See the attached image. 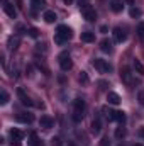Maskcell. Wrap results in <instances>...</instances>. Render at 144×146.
<instances>
[{"label": "cell", "mask_w": 144, "mask_h": 146, "mask_svg": "<svg viewBox=\"0 0 144 146\" xmlns=\"http://www.w3.org/2000/svg\"><path fill=\"white\" fill-rule=\"evenodd\" d=\"M124 136H126V127H122V124H120V126L115 129V138L120 139V138H124Z\"/></svg>", "instance_id": "obj_24"}, {"label": "cell", "mask_w": 144, "mask_h": 146, "mask_svg": "<svg viewBox=\"0 0 144 146\" xmlns=\"http://www.w3.org/2000/svg\"><path fill=\"white\" fill-rule=\"evenodd\" d=\"M31 2H32V3H37V2H41V0H31Z\"/></svg>", "instance_id": "obj_41"}, {"label": "cell", "mask_w": 144, "mask_h": 146, "mask_svg": "<svg viewBox=\"0 0 144 146\" xmlns=\"http://www.w3.org/2000/svg\"><path fill=\"white\" fill-rule=\"evenodd\" d=\"M42 19H44L48 24H53V22H56L58 15H56V12H54V10H44V14H42Z\"/></svg>", "instance_id": "obj_10"}, {"label": "cell", "mask_w": 144, "mask_h": 146, "mask_svg": "<svg viewBox=\"0 0 144 146\" xmlns=\"http://www.w3.org/2000/svg\"><path fill=\"white\" fill-rule=\"evenodd\" d=\"M10 136H12V139H22L24 138V133L14 127V129H10Z\"/></svg>", "instance_id": "obj_21"}, {"label": "cell", "mask_w": 144, "mask_h": 146, "mask_svg": "<svg viewBox=\"0 0 144 146\" xmlns=\"http://www.w3.org/2000/svg\"><path fill=\"white\" fill-rule=\"evenodd\" d=\"M112 36H114V41H115V42H124L126 37H127V34H126V31H124L122 27H115V29L112 31Z\"/></svg>", "instance_id": "obj_6"}, {"label": "cell", "mask_w": 144, "mask_h": 146, "mask_svg": "<svg viewBox=\"0 0 144 146\" xmlns=\"http://www.w3.org/2000/svg\"><path fill=\"white\" fill-rule=\"evenodd\" d=\"M59 66H61L63 72H70V70H71L73 68V61H71V58H70V54L63 53V54L59 56Z\"/></svg>", "instance_id": "obj_4"}, {"label": "cell", "mask_w": 144, "mask_h": 146, "mask_svg": "<svg viewBox=\"0 0 144 146\" xmlns=\"http://www.w3.org/2000/svg\"><path fill=\"white\" fill-rule=\"evenodd\" d=\"M100 129H102V122H100V119H98V117H95V119L92 121V131H93L95 134H98V133H100Z\"/></svg>", "instance_id": "obj_19"}, {"label": "cell", "mask_w": 144, "mask_h": 146, "mask_svg": "<svg viewBox=\"0 0 144 146\" xmlns=\"http://www.w3.org/2000/svg\"><path fill=\"white\" fill-rule=\"evenodd\" d=\"M137 99H139V102H141V104L144 106V92H143V90H141V92L137 94Z\"/></svg>", "instance_id": "obj_33"}, {"label": "cell", "mask_w": 144, "mask_h": 146, "mask_svg": "<svg viewBox=\"0 0 144 146\" xmlns=\"http://www.w3.org/2000/svg\"><path fill=\"white\" fill-rule=\"evenodd\" d=\"M134 146H143V145H141V143H136V145H134Z\"/></svg>", "instance_id": "obj_42"}, {"label": "cell", "mask_w": 144, "mask_h": 146, "mask_svg": "<svg viewBox=\"0 0 144 146\" xmlns=\"http://www.w3.org/2000/svg\"><path fill=\"white\" fill-rule=\"evenodd\" d=\"M83 17L88 21V22H93L95 19H97V12L93 10V9H90V10H87V12H83Z\"/></svg>", "instance_id": "obj_18"}, {"label": "cell", "mask_w": 144, "mask_h": 146, "mask_svg": "<svg viewBox=\"0 0 144 146\" xmlns=\"http://www.w3.org/2000/svg\"><path fill=\"white\" fill-rule=\"evenodd\" d=\"M107 100H108L110 106H119V104H120V97H119V94H115V92H108Z\"/></svg>", "instance_id": "obj_12"}, {"label": "cell", "mask_w": 144, "mask_h": 146, "mask_svg": "<svg viewBox=\"0 0 144 146\" xmlns=\"http://www.w3.org/2000/svg\"><path fill=\"white\" fill-rule=\"evenodd\" d=\"M73 119L76 121V122H80L81 119H83V112H85V100L83 99H76L75 102H73Z\"/></svg>", "instance_id": "obj_2"}, {"label": "cell", "mask_w": 144, "mask_h": 146, "mask_svg": "<svg viewBox=\"0 0 144 146\" xmlns=\"http://www.w3.org/2000/svg\"><path fill=\"white\" fill-rule=\"evenodd\" d=\"M53 124H54V119H53V117H49V115H41L39 126H41L42 129H49V127H53Z\"/></svg>", "instance_id": "obj_8"}, {"label": "cell", "mask_w": 144, "mask_h": 146, "mask_svg": "<svg viewBox=\"0 0 144 146\" xmlns=\"http://www.w3.org/2000/svg\"><path fill=\"white\" fill-rule=\"evenodd\" d=\"M102 112L105 114V117H107L108 121H115V112L110 109V107H104V109H102Z\"/></svg>", "instance_id": "obj_20"}, {"label": "cell", "mask_w": 144, "mask_h": 146, "mask_svg": "<svg viewBox=\"0 0 144 146\" xmlns=\"http://www.w3.org/2000/svg\"><path fill=\"white\" fill-rule=\"evenodd\" d=\"M141 15H143L141 9H137V7H132L131 9V17H141Z\"/></svg>", "instance_id": "obj_28"}, {"label": "cell", "mask_w": 144, "mask_h": 146, "mask_svg": "<svg viewBox=\"0 0 144 146\" xmlns=\"http://www.w3.org/2000/svg\"><path fill=\"white\" fill-rule=\"evenodd\" d=\"M51 146H61V139L59 138H53L51 139Z\"/></svg>", "instance_id": "obj_30"}, {"label": "cell", "mask_w": 144, "mask_h": 146, "mask_svg": "<svg viewBox=\"0 0 144 146\" xmlns=\"http://www.w3.org/2000/svg\"><path fill=\"white\" fill-rule=\"evenodd\" d=\"M120 76H122V80L126 82V83H132V73L129 68H124L122 73H120Z\"/></svg>", "instance_id": "obj_16"}, {"label": "cell", "mask_w": 144, "mask_h": 146, "mask_svg": "<svg viewBox=\"0 0 144 146\" xmlns=\"http://www.w3.org/2000/svg\"><path fill=\"white\" fill-rule=\"evenodd\" d=\"M3 12H5L10 19H15V17H17V10H15L14 3L9 2V0H3Z\"/></svg>", "instance_id": "obj_5"}, {"label": "cell", "mask_w": 144, "mask_h": 146, "mask_svg": "<svg viewBox=\"0 0 144 146\" xmlns=\"http://www.w3.org/2000/svg\"><path fill=\"white\" fill-rule=\"evenodd\" d=\"M27 33H29V36H31V37H37V29H34V27L27 29Z\"/></svg>", "instance_id": "obj_31"}, {"label": "cell", "mask_w": 144, "mask_h": 146, "mask_svg": "<svg viewBox=\"0 0 144 146\" xmlns=\"http://www.w3.org/2000/svg\"><path fill=\"white\" fill-rule=\"evenodd\" d=\"M110 9H112V12H122L124 10V3L119 2V0H112L110 2Z\"/></svg>", "instance_id": "obj_14"}, {"label": "cell", "mask_w": 144, "mask_h": 146, "mask_svg": "<svg viewBox=\"0 0 144 146\" xmlns=\"http://www.w3.org/2000/svg\"><path fill=\"white\" fill-rule=\"evenodd\" d=\"M68 146H76V145H75V143H73V141H70V143H68Z\"/></svg>", "instance_id": "obj_40"}, {"label": "cell", "mask_w": 144, "mask_h": 146, "mask_svg": "<svg viewBox=\"0 0 144 146\" xmlns=\"http://www.w3.org/2000/svg\"><path fill=\"white\" fill-rule=\"evenodd\" d=\"M80 82L88 83V75H87V72H81V73H80Z\"/></svg>", "instance_id": "obj_29"}, {"label": "cell", "mask_w": 144, "mask_h": 146, "mask_svg": "<svg viewBox=\"0 0 144 146\" xmlns=\"http://www.w3.org/2000/svg\"><path fill=\"white\" fill-rule=\"evenodd\" d=\"M10 146H22V143H20V139H12Z\"/></svg>", "instance_id": "obj_34"}, {"label": "cell", "mask_w": 144, "mask_h": 146, "mask_svg": "<svg viewBox=\"0 0 144 146\" xmlns=\"http://www.w3.org/2000/svg\"><path fill=\"white\" fill-rule=\"evenodd\" d=\"M100 49L104 51V53H112L114 51V41L112 39H102L100 41Z\"/></svg>", "instance_id": "obj_9"}, {"label": "cell", "mask_w": 144, "mask_h": 146, "mask_svg": "<svg viewBox=\"0 0 144 146\" xmlns=\"http://www.w3.org/2000/svg\"><path fill=\"white\" fill-rule=\"evenodd\" d=\"M132 66H134V70H136L137 75H141V76L144 75V65L139 61V60H134V61H132Z\"/></svg>", "instance_id": "obj_17"}, {"label": "cell", "mask_w": 144, "mask_h": 146, "mask_svg": "<svg viewBox=\"0 0 144 146\" xmlns=\"http://www.w3.org/2000/svg\"><path fill=\"white\" fill-rule=\"evenodd\" d=\"M9 99H10V97H9V94H7V90H2V92H0V106H5V104L9 102Z\"/></svg>", "instance_id": "obj_22"}, {"label": "cell", "mask_w": 144, "mask_h": 146, "mask_svg": "<svg viewBox=\"0 0 144 146\" xmlns=\"http://www.w3.org/2000/svg\"><path fill=\"white\" fill-rule=\"evenodd\" d=\"M17 121L19 122H26V124H31L34 121V115L29 114V112H22V114H17Z\"/></svg>", "instance_id": "obj_11"}, {"label": "cell", "mask_w": 144, "mask_h": 146, "mask_svg": "<svg viewBox=\"0 0 144 146\" xmlns=\"http://www.w3.org/2000/svg\"><path fill=\"white\" fill-rule=\"evenodd\" d=\"M98 87H100L102 90H105V88L108 87V82H105V80H100V82H98Z\"/></svg>", "instance_id": "obj_32"}, {"label": "cell", "mask_w": 144, "mask_h": 146, "mask_svg": "<svg viewBox=\"0 0 144 146\" xmlns=\"http://www.w3.org/2000/svg\"><path fill=\"white\" fill-rule=\"evenodd\" d=\"M17 95H19V99H20V102H22V106H27V107H34L36 104L26 95V92L22 90V88H17Z\"/></svg>", "instance_id": "obj_7"}, {"label": "cell", "mask_w": 144, "mask_h": 146, "mask_svg": "<svg viewBox=\"0 0 144 146\" xmlns=\"http://www.w3.org/2000/svg\"><path fill=\"white\" fill-rule=\"evenodd\" d=\"M137 36H139V39L144 42V22H141V24L137 26Z\"/></svg>", "instance_id": "obj_27"}, {"label": "cell", "mask_w": 144, "mask_h": 146, "mask_svg": "<svg viewBox=\"0 0 144 146\" xmlns=\"http://www.w3.org/2000/svg\"><path fill=\"white\" fill-rule=\"evenodd\" d=\"M9 49H17L19 48V44H20V37L19 36H12V37H9Z\"/></svg>", "instance_id": "obj_13"}, {"label": "cell", "mask_w": 144, "mask_h": 146, "mask_svg": "<svg viewBox=\"0 0 144 146\" xmlns=\"http://www.w3.org/2000/svg\"><path fill=\"white\" fill-rule=\"evenodd\" d=\"M107 31H108L107 26H100V33H107Z\"/></svg>", "instance_id": "obj_35"}, {"label": "cell", "mask_w": 144, "mask_h": 146, "mask_svg": "<svg viewBox=\"0 0 144 146\" xmlns=\"http://www.w3.org/2000/svg\"><path fill=\"white\" fill-rule=\"evenodd\" d=\"M92 65H93V68L97 70V72L100 73H110L112 72V65L105 61V60H100V58H95L93 61H92Z\"/></svg>", "instance_id": "obj_3"}, {"label": "cell", "mask_w": 144, "mask_h": 146, "mask_svg": "<svg viewBox=\"0 0 144 146\" xmlns=\"http://www.w3.org/2000/svg\"><path fill=\"white\" fill-rule=\"evenodd\" d=\"M71 37H73L71 27H68L66 24H61V26H58V29H56V33H54V42H56L58 46L65 44V42H66V41H70Z\"/></svg>", "instance_id": "obj_1"}, {"label": "cell", "mask_w": 144, "mask_h": 146, "mask_svg": "<svg viewBox=\"0 0 144 146\" xmlns=\"http://www.w3.org/2000/svg\"><path fill=\"white\" fill-rule=\"evenodd\" d=\"M24 29H26V27H24L22 24H17V31H24Z\"/></svg>", "instance_id": "obj_36"}, {"label": "cell", "mask_w": 144, "mask_h": 146, "mask_svg": "<svg viewBox=\"0 0 144 146\" xmlns=\"http://www.w3.org/2000/svg\"><path fill=\"white\" fill-rule=\"evenodd\" d=\"M139 134H141V136L144 138V129H141V131H139Z\"/></svg>", "instance_id": "obj_39"}, {"label": "cell", "mask_w": 144, "mask_h": 146, "mask_svg": "<svg viewBox=\"0 0 144 146\" xmlns=\"http://www.w3.org/2000/svg\"><path fill=\"white\" fill-rule=\"evenodd\" d=\"M63 2H65L66 5H71V3H73V0H63Z\"/></svg>", "instance_id": "obj_38"}, {"label": "cell", "mask_w": 144, "mask_h": 146, "mask_svg": "<svg viewBox=\"0 0 144 146\" xmlns=\"http://www.w3.org/2000/svg\"><path fill=\"white\" fill-rule=\"evenodd\" d=\"M81 41L83 42H93L95 41V34L93 33H90V31H85V33H81Z\"/></svg>", "instance_id": "obj_15"}, {"label": "cell", "mask_w": 144, "mask_h": 146, "mask_svg": "<svg viewBox=\"0 0 144 146\" xmlns=\"http://www.w3.org/2000/svg\"><path fill=\"white\" fill-rule=\"evenodd\" d=\"M90 9H92V5H90L87 0L80 2V10H81V12H87V10H90Z\"/></svg>", "instance_id": "obj_26"}, {"label": "cell", "mask_w": 144, "mask_h": 146, "mask_svg": "<svg viewBox=\"0 0 144 146\" xmlns=\"http://www.w3.org/2000/svg\"><path fill=\"white\" fill-rule=\"evenodd\" d=\"M126 3L127 5H134V0H126Z\"/></svg>", "instance_id": "obj_37"}, {"label": "cell", "mask_w": 144, "mask_h": 146, "mask_svg": "<svg viewBox=\"0 0 144 146\" xmlns=\"http://www.w3.org/2000/svg\"><path fill=\"white\" fill-rule=\"evenodd\" d=\"M29 146H41V141H39V138H37L34 133L29 136Z\"/></svg>", "instance_id": "obj_23"}, {"label": "cell", "mask_w": 144, "mask_h": 146, "mask_svg": "<svg viewBox=\"0 0 144 146\" xmlns=\"http://www.w3.org/2000/svg\"><path fill=\"white\" fill-rule=\"evenodd\" d=\"M115 121H117V122H120V124H124V122H126V114H124V112H120V110H119V112H115Z\"/></svg>", "instance_id": "obj_25"}]
</instances>
